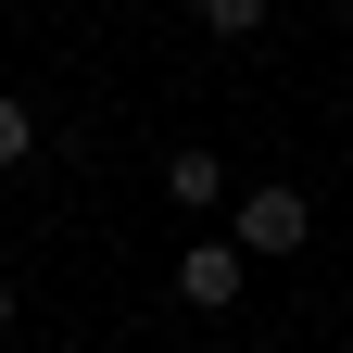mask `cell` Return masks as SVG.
<instances>
[{"mask_svg":"<svg viewBox=\"0 0 353 353\" xmlns=\"http://www.w3.org/2000/svg\"><path fill=\"white\" fill-rule=\"evenodd\" d=\"M176 303L228 316V303H240V252H228V240H190V252H176Z\"/></svg>","mask_w":353,"mask_h":353,"instance_id":"obj_2","label":"cell"},{"mask_svg":"<svg viewBox=\"0 0 353 353\" xmlns=\"http://www.w3.org/2000/svg\"><path fill=\"white\" fill-rule=\"evenodd\" d=\"M26 152H38V114H26V101H0V176H13Z\"/></svg>","mask_w":353,"mask_h":353,"instance_id":"obj_4","label":"cell"},{"mask_svg":"<svg viewBox=\"0 0 353 353\" xmlns=\"http://www.w3.org/2000/svg\"><path fill=\"white\" fill-rule=\"evenodd\" d=\"M303 228H316V202H303V190H278V176L228 202V252H240V265H252V252H303Z\"/></svg>","mask_w":353,"mask_h":353,"instance_id":"obj_1","label":"cell"},{"mask_svg":"<svg viewBox=\"0 0 353 353\" xmlns=\"http://www.w3.org/2000/svg\"><path fill=\"white\" fill-rule=\"evenodd\" d=\"M164 202H176V214L228 202V164H214V152H176V164H164Z\"/></svg>","mask_w":353,"mask_h":353,"instance_id":"obj_3","label":"cell"},{"mask_svg":"<svg viewBox=\"0 0 353 353\" xmlns=\"http://www.w3.org/2000/svg\"><path fill=\"white\" fill-rule=\"evenodd\" d=\"M0 328H13V290H0Z\"/></svg>","mask_w":353,"mask_h":353,"instance_id":"obj_5","label":"cell"}]
</instances>
